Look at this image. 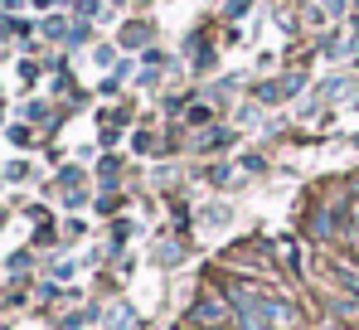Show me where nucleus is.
Returning a JSON list of instances; mask_svg holds the SVG:
<instances>
[{"label":"nucleus","mask_w":359,"mask_h":330,"mask_svg":"<svg viewBox=\"0 0 359 330\" xmlns=\"http://www.w3.org/2000/svg\"><path fill=\"white\" fill-rule=\"evenodd\" d=\"M156 263H165V268H170V263H180V248H175V243H165V248H156Z\"/></svg>","instance_id":"nucleus-6"},{"label":"nucleus","mask_w":359,"mask_h":330,"mask_svg":"<svg viewBox=\"0 0 359 330\" xmlns=\"http://www.w3.org/2000/svg\"><path fill=\"white\" fill-rule=\"evenodd\" d=\"M189 44H194V49H189V58H194V68H214V44H209V39H199V34H194Z\"/></svg>","instance_id":"nucleus-3"},{"label":"nucleus","mask_w":359,"mask_h":330,"mask_svg":"<svg viewBox=\"0 0 359 330\" xmlns=\"http://www.w3.org/2000/svg\"><path fill=\"white\" fill-rule=\"evenodd\" d=\"M44 34H49V39H63V34H68V25H63V20H44Z\"/></svg>","instance_id":"nucleus-7"},{"label":"nucleus","mask_w":359,"mask_h":330,"mask_svg":"<svg viewBox=\"0 0 359 330\" xmlns=\"http://www.w3.org/2000/svg\"><path fill=\"white\" fill-rule=\"evenodd\" d=\"M0 330H5V326H0Z\"/></svg>","instance_id":"nucleus-14"},{"label":"nucleus","mask_w":359,"mask_h":330,"mask_svg":"<svg viewBox=\"0 0 359 330\" xmlns=\"http://www.w3.org/2000/svg\"><path fill=\"white\" fill-rule=\"evenodd\" d=\"M107 326H112V330H136V311H131V306H112Z\"/></svg>","instance_id":"nucleus-4"},{"label":"nucleus","mask_w":359,"mask_h":330,"mask_svg":"<svg viewBox=\"0 0 359 330\" xmlns=\"http://www.w3.org/2000/svg\"><path fill=\"white\" fill-rule=\"evenodd\" d=\"M189 321H194V326H224V321H229V306H224V301H199V306L189 311Z\"/></svg>","instance_id":"nucleus-2"},{"label":"nucleus","mask_w":359,"mask_h":330,"mask_svg":"<svg viewBox=\"0 0 359 330\" xmlns=\"http://www.w3.org/2000/svg\"><path fill=\"white\" fill-rule=\"evenodd\" d=\"M97 10H102V0H78V15H88V20H93Z\"/></svg>","instance_id":"nucleus-9"},{"label":"nucleus","mask_w":359,"mask_h":330,"mask_svg":"<svg viewBox=\"0 0 359 330\" xmlns=\"http://www.w3.org/2000/svg\"><path fill=\"white\" fill-rule=\"evenodd\" d=\"M204 121H209V107H204V103H199V107H189V126H204Z\"/></svg>","instance_id":"nucleus-8"},{"label":"nucleus","mask_w":359,"mask_h":330,"mask_svg":"<svg viewBox=\"0 0 359 330\" xmlns=\"http://www.w3.org/2000/svg\"><path fill=\"white\" fill-rule=\"evenodd\" d=\"M355 219H359V204H355Z\"/></svg>","instance_id":"nucleus-12"},{"label":"nucleus","mask_w":359,"mask_h":330,"mask_svg":"<svg viewBox=\"0 0 359 330\" xmlns=\"http://www.w3.org/2000/svg\"><path fill=\"white\" fill-rule=\"evenodd\" d=\"M301 88H306L301 73L282 78V83H262V88H257V103H282V98H292V93H301Z\"/></svg>","instance_id":"nucleus-1"},{"label":"nucleus","mask_w":359,"mask_h":330,"mask_svg":"<svg viewBox=\"0 0 359 330\" xmlns=\"http://www.w3.org/2000/svg\"><path fill=\"white\" fill-rule=\"evenodd\" d=\"M355 5H359V0H355Z\"/></svg>","instance_id":"nucleus-13"},{"label":"nucleus","mask_w":359,"mask_h":330,"mask_svg":"<svg viewBox=\"0 0 359 330\" xmlns=\"http://www.w3.org/2000/svg\"><path fill=\"white\" fill-rule=\"evenodd\" d=\"M146 34H151V25H141V20H136V25H126V29H121V49H136Z\"/></svg>","instance_id":"nucleus-5"},{"label":"nucleus","mask_w":359,"mask_h":330,"mask_svg":"<svg viewBox=\"0 0 359 330\" xmlns=\"http://www.w3.org/2000/svg\"><path fill=\"white\" fill-rule=\"evenodd\" d=\"M345 10V0H325V15H340Z\"/></svg>","instance_id":"nucleus-10"},{"label":"nucleus","mask_w":359,"mask_h":330,"mask_svg":"<svg viewBox=\"0 0 359 330\" xmlns=\"http://www.w3.org/2000/svg\"><path fill=\"white\" fill-rule=\"evenodd\" d=\"M350 286H355V291H359V277H350Z\"/></svg>","instance_id":"nucleus-11"}]
</instances>
